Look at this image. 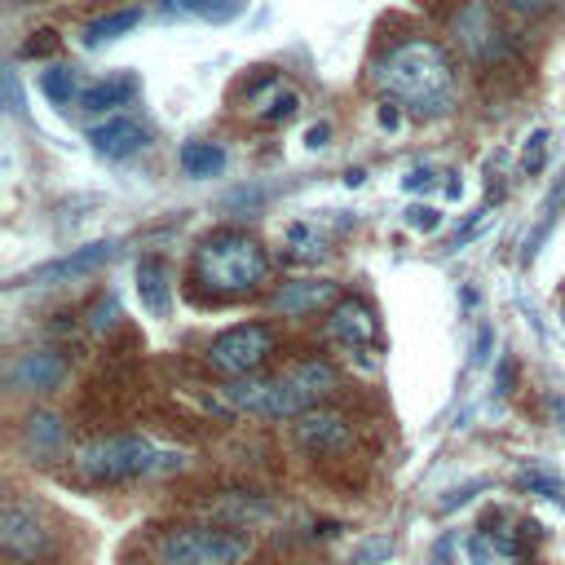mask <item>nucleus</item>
I'll return each instance as SVG.
<instances>
[{
    "mask_svg": "<svg viewBox=\"0 0 565 565\" xmlns=\"http://www.w3.org/2000/svg\"><path fill=\"white\" fill-rule=\"evenodd\" d=\"M402 185H406V190H419V185H433V172H428V168H411Z\"/></svg>",
    "mask_w": 565,
    "mask_h": 565,
    "instance_id": "2f4dec72",
    "label": "nucleus"
},
{
    "mask_svg": "<svg viewBox=\"0 0 565 565\" xmlns=\"http://www.w3.org/2000/svg\"><path fill=\"white\" fill-rule=\"evenodd\" d=\"M543 154H547V128H534L530 141H525V150H521L525 172H539V168H543Z\"/></svg>",
    "mask_w": 565,
    "mask_h": 565,
    "instance_id": "393cba45",
    "label": "nucleus"
},
{
    "mask_svg": "<svg viewBox=\"0 0 565 565\" xmlns=\"http://www.w3.org/2000/svg\"><path fill=\"white\" fill-rule=\"evenodd\" d=\"M561 318H565V305H561Z\"/></svg>",
    "mask_w": 565,
    "mask_h": 565,
    "instance_id": "f704fd0d",
    "label": "nucleus"
},
{
    "mask_svg": "<svg viewBox=\"0 0 565 565\" xmlns=\"http://www.w3.org/2000/svg\"><path fill=\"white\" fill-rule=\"evenodd\" d=\"M0 547L13 565H40L44 556H53V530L35 508H26L22 499H9L0 512Z\"/></svg>",
    "mask_w": 565,
    "mask_h": 565,
    "instance_id": "0eeeda50",
    "label": "nucleus"
},
{
    "mask_svg": "<svg viewBox=\"0 0 565 565\" xmlns=\"http://www.w3.org/2000/svg\"><path fill=\"white\" fill-rule=\"evenodd\" d=\"M177 163H181L185 177L203 181V177H216V172L225 168V150H221L216 141H185L181 154H177Z\"/></svg>",
    "mask_w": 565,
    "mask_h": 565,
    "instance_id": "a211bd4d",
    "label": "nucleus"
},
{
    "mask_svg": "<svg viewBox=\"0 0 565 565\" xmlns=\"http://www.w3.org/2000/svg\"><path fill=\"white\" fill-rule=\"evenodd\" d=\"M296 441L305 450L327 455V450H344L353 441V428L335 411H305V415H296Z\"/></svg>",
    "mask_w": 565,
    "mask_h": 565,
    "instance_id": "f8f14e48",
    "label": "nucleus"
},
{
    "mask_svg": "<svg viewBox=\"0 0 565 565\" xmlns=\"http://www.w3.org/2000/svg\"><path fill=\"white\" fill-rule=\"evenodd\" d=\"M137 22H141V9H115V13H106V18H97V22L84 26V44L97 49L102 40H119V35H128Z\"/></svg>",
    "mask_w": 565,
    "mask_h": 565,
    "instance_id": "6ab92c4d",
    "label": "nucleus"
},
{
    "mask_svg": "<svg viewBox=\"0 0 565 565\" xmlns=\"http://www.w3.org/2000/svg\"><path fill=\"white\" fill-rule=\"evenodd\" d=\"M88 141L106 159H128L132 150H141L150 141V132H146V124H137L128 115H110V119H102V124L88 128Z\"/></svg>",
    "mask_w": 565,
    "mask_h": 565,
    "instance_id": "ddd939ff",
    "label": "nucleus"
},
{
    "mask_svg": "<svg viewBox=\"0 0 565 565\" xmlns=\"http://www.w3.org/2000/svg\"><path fill=\"white\" fill-rule=\"evenodd\" d=\"M9 388L13 393H53L62 388L66 380V358L53 353V349H31V353H18L9 362Z\"/></svg>",
    "mask_w": 565,
    "mask_h": 565,
    "instance_id": "1a4fd4ad",
    "label": "nucleus"
},
{
    "mask_svg": "<svg viewBox=\"0 0 565 565\" xmlns=\"http://www.w3.org/2000/svg\"><path fill=\"white\" fill-rule=\"evenodd\" d=\"M437 221H441V212L437 207H428V203H415V207H406V225L411 230H437Z\"/></svg>",
    "mask_w": 565,
    "mask_h": 565,
    "instance_id": "a878e982",
    "label": "nucleus"
},
{
    "mask_svg": "<svg viewBox=\"0 0 565 565\" xmlns=\"http://www.w3.org/2000/svg\"><path fill=\"white\" fill-rule=\"evenodd\" d=\"M252 552V543L234 530H172L159 539V561L163 565H238Z\"/></svg>",
    "mask_w": 565,
    "mask_h": 565,
    "instance_id": "20e7f679",
    "label": "nucleus"
},
{
    "mask_svg": "<svg viewBox=\"0 0 565 565\" xmlns=\"http://www.w3.org/2000/svg\"><path fill=\"white\" fill-rule=\"evenodd\" d=\"M194 278L212 296H247L269 278V256L247 230H212L194 247Z\"/></svg>",
    "mask_w": 565,
    "mask_h": 565,
    "instance_id": "f03ea898",
    "label": "nucleus"
},
{
    "mask_svg": "<svg viewBox=\"0 0 565 565\" xmlns=\"http://www.w3.org/2000/svg\"><path fill=\"white\" fill-rule=\"evenodd\" d=\"M388 552H393V543L380 534V539H366V543H358V547H353V556H349V565H380Z\"/></svg>",
    "mask_w": 565,
    "mask_h": 565,
    "instance_id": "b1692460",
    "label": "nucleus"
},
{
    "mask_svg": "<svg viewBox=\"0 0 565 565\" xmlns=\"http://www.w3.org/2000/svg\"><path fill=\"white\" fill-rule=\"evenodd\" d=\"M163 468H181V455L159 450L141 433L97 437L93 446L79 450V472L88 481H128V477H146V472H163Z\"/></svg>",
    "mask_w": 565,
    "mask_h": 565,
    "instance_id": "7ed1b4c3",
    "label": "nucleus"
},
{
    "mask_svg": "<svg viewBox=\"0 0 565 565\" xmlns=\"http://www.w3.org/2000/svg\"><path fill=\"white\" fill-rule=\"evenodd\" d=\"M269 353H274V331L265 322H238L207 344V362L221 375H252Z\"/></svg>",
    "mask_w": 565,
    "mask_h": 565,
    "instance_id": "423d86ee",
    "label": "nucleus"
},
{
    "mask_svg": "<svg viewBox=\"0 0 565 565\" xmlns=\"http://www.w3.org/2000/svg\"><path fill=\"white\" fill-rule=\"evenodd\" d=\"M62 437H66V428H62V419H57V415L35 411V415L26 419V441H31V446L53 450V446H62Z\"/></svg>",
    "mask_w": 565,
    "mask_h": 565,
    "instance_id": "412c9836",
    "label": "nucleus"
},
{
    "mask_svg": "<svg viewBox=\"0 0 565 565\" xmlns=\"http://www.w3.org/2000/svg\"><path fill=\"white\" fill-rule=\"evenodd\" d=\"M115 247H119V243H110V238H106V243H88V247H79V252H71V256H57V260H49V265L22 274L13 287H57V282H71V278H79V274L106 265V260L115 256Z\"/></svg>",
    "mask_w": 565,
    "mask_h": 565,
    "instance_id": "9d476101",
    "label": "nucleus"
},
{
    "mask_svg": "<svg viewBox=\"0 0 565 565\" xmlns=\"http://www.w3.org/2000/svg\"><path fill=\"white\" fill-rule=\"evenodd\" d=\"M225 397L247 411V415H260V419H287V415H305L313 406V393L287 375V380H238V384H225Z\"/></svg>",
    "mask_w": 565,
    "mask_h": 565,
    "instance_id": "39448f33",
    "label": "nucleus"
},
{
    "mask_svg": "<svg viewBox=\"0 0 565 565\" xmlns=\"http://www.w3.org/2000/svg\"><path fill=\"white\" fill-rule=\"evenodd\" d=\"M397 124H402L397 102H384V106H380V128H397Z\"/></svg>",
    "mask_w": 565,
    "mask_h": 565,
    "instance_id": "7c9ffc66",
    "label": "nucleus"
},
{
    "mask_svg": "<svg viewBox=\"0 0 565 565\" xmlns=\"http://www.w3.org/2000/svg\"><path fill=\"white\" fill-rule=\"evenodd\" d=\"M331 296H335V282H327V278H318V282H282L274 291V309L278 313H309V309L327 305Z\"/></svg>",
    "mask_w": 565,
    "mask_h": 565,
    "instance_id": "f3484780",
    "label": "nucleus"
},
{
    "mask_svg": "<svg viewBox=\"0 0 565 565\" xmlns=\"http://www.w3.org/2000/svg\"><path fill=\"white\" fill-rule=\"evenodd\" d=\"M243 110L260 124H287L296 110H300V93L291 84H282L278 75L269 71H256L247 84H243Z\"/></svg>",
    "mask_w": 565,
    "mask_h": 565,
    "instance_id": "6e6552de",
    "label": "nucleus"
},
{
    "mask_svg": "<svg viewBox=\"0 0 565 565\" xmlns=\"http://www.w3.org/2000/svg\"><path fill=\"white\" fill-rule=\"evenodd\" d=\"M455 40L472 53V57H494L499 53V44H503V31H499V22H494V9L486 4V0H468L463 9H459V18H455Z\"/></svg>",
    "mask_w": 565,
    "mask_h": 565,
    "instance_id": "9b49d317",
    "label": "nucleus"
},
{
    "mask_svg": "<svg viewBox=\"0 0 565 565\" xmlns=\"http://www.w3.org/2000/svg\"><path fill=\"white\" fill-rule=\"evenodd\" d=\"M327 331L340 340V344H349V349H362V344H371L375 335H380V318L362 305V300H340L335 309H331V322H327Z\"/></svg>",
    "mask_w": 565,
    "mask_h": 565,
    "instance_id": "4468645a",
    "label": "nucleus"
},
{
    "mask_svg": "<svg viewBox=\"0 0 565 565\" xmlns=\"http://www.w3.org/2000/svg\"><path fill=\"white\" fill-rule=\"evenodd\" d=\"M375 79L397 102H406L415 115H441V110H450V97H455L450 57L433 40H406V44L388 49V57H380V66H375Z\"/></svg>",
    "mask_w": 565,
    "mask_h": 565,
    "instance_id": "f257e3e1",
    "label": "nucleus"
},
{
    "mask_svg": "<svg viewBox=\"0 0 565 565\" xmlns=\"http://www.w3.org/2000/svg\"><path fill=\"white\" fill-rule=\"evenodd\" d=\"M327 132H331L327 124H313V128H309V146H327Z\"/></svg>",
    "mask_w": 565,
    "mask_h": 565,
    "instance_id": "473e14b6",
    "label": "nucleus"
},
{
    "mask_svg": "<svg viewBox=\"0 0 565 565\" xmlns=\"http://www.w3.org/2000/svg\"><path fill=\"white\" fill-rule=\"evenodd\" d=\"M22 53L26 57H49V53H57V35L53 31H31V40L22 44Z\"/></svg>",
    "mask_w": 565,
    "mask_h": 565,
    "instance_id": "cd10ccee",
    "label": "nucleus"
},
{
    "mask_svg": "<svg viewBox=\"0 0 565 565\" xmlns=\"http://www.w3.org/2000/svg\"><path fill=\"white\" fill-rule=\"evenodd\" d=\"M512 13H521V18H539V13H547V9H556L561 0H503Z\"/></svg>",
    "mask_w": 565,
    "mask_h": 565,
    "instance_id": "c85d7f7f",
    "label": "nucleus"
},
{
    "mask_svg": "<svg viewBox=\"0 0 565 565\" xmlns=\"http://www.w3.org/2000/svg\"><path fill=\"white\" fill-rule=\"evenodd\" d=\"M4 110L22 115V93H18V75L13 71H4Z\"/></svg>",
    "mask_w": 565,
    "mask_h": 565,
    "instance_id": "c756f323",
    "label": "nucleus"
},
{
    "mask_svg": "<svg viewBox=\"0 0 565 565\" xmlns=\"http://www.w3.org/2000/svg\"><path fill=\"white\" fill-rule=\"evenodd\" d=\"M40 88H44L49 102L71 106V97H75V71H71V66H49V71L40 75Z\"/></svg>",
    "mask_w": 565,
    "mask_h": 565,
    "instance_id": "4be33fe9",
    "label": "nucleus"
},
{
    "mask_svg": "<svg viewBox=\"0 0 565 565\" xmlns=\"http://www.w3.org/2000/svg\"><path fill=\"white\" fill-rule=\"evenodd\" d=\"M115 318H119V305H115V296H102V300L93 305V318H88V327H93V331H106V327H115Z\"/></svg>",
    "mask_w": 565,
    "mask_h": 565,
    "instance_id": "bb28decb",
    "label": "nucleus"
},
{
    "mask_svg": "<svg viewBox=\"0 0 565 565\" xmlns=\"http://www.w3.org/2000/svg\"><path fill=\"white\" fill-rule=\"evenodd\" d=\"M137 75H128V71H119V75H110V79H97V84H88L84 93H79V110H115V106H124V102H132L137 97Z\"/></svg>",
    "mask_w": 565,
    "mask_h": 565,
    "instance_id": "dca6fc26",
    "label": "nucleus"
},
{
    "mask_svg": "<svg viewBox=\"0 0 565 565\" xmlns=\"http://www.w3.org/2000/svg\"><path fill=\"white\" fill-rule=\"evenodd\" d=\"M163 9L190 13V18H207V22H225V18L238 13V0H163Z\"/></svg>",
    "mask_w": 565,
    "mask_h": 565,
    "instance_id": "aec40b11",
    "label": "nucleus"
},
{
    "mask_svg": "<svg viewBox=\"0 0 565 565\" xmlns=\"http://www.w3.org/2000/svg\"><path fill=\"white\" fill-rule=\"evenodd\" d=\"M291 375H296L313 397H322V393H331V388H335V371H331L327 362H305V366H296Z\"/></svg>",
    "mask_w": 565,
    "mask_h": 565,
    "instance_id": "5701e85b",
    "label": "nucleus"
},
{
    "mask_svg": "<svg viewBox=\"0 0 565 565\" xmlns=\"http://www.w3.org/2000/svg\"><path fill=\"white\" fill-rule=\"evenodd\" d=\"M547 406H552V415H556V419H561V428H565V397H552Z\"/></svg>",
    "mask_w": 565,
    "mask_h": 565,
    "instance_id": "72a5a7b5",
    "label": "nucleus"
},
{
    "mask_svg": "<svg viewBox=\"0 0 565 565\" xmlns=\"http://www.w3.org/2000/svg\"><path fill=\"white\" fill-rule=\"evenodd\" d=\"M137 296H141V309L163 318L168 305H172V282H168V265L159 256H141L137 260Z\"/></svg>",
    "mask_w": 565,
    "mask_h": 565,
    "instance_id": "2eb2a0df",
    "label": "nucleus"
}]
</instances>
